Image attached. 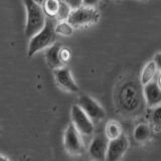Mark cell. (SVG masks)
Segmentation results:
<instances>
[{
  "label": "cell",
  "mask_w": 161,
  "mask_h": 161,
  "mask_svg": "<svg viewBox=\"0 0 161 161\" xmlns=\"http://www.w3.org/2000/svg\"><path fill=\"white\" fill-rule=\"evenodd\" d=\"M119 104L125 111L132 112L140 105V93L133 82H126L121 86L118 94Z\"/></svg>",
  "instance_id": "4"
},
{
  "label": "cell",
  "mask_w": 161,
  "mask_h": 161,
  "mask_svg": "<svg viewBox=\"0 0 161 161\" xmlns=\"http://www.w3.org/2000/svg\"><path fill=\"white\" fill-rule=\"evenodd\" d=\"M78 105L82 108V110L88 115V117L93 122L94 121H97L98 122V121H101L105 118L106 112L104 108L95 99H93L88 95L80 96Z\"/></svg>",
  "instance_id": "8"
},
{
  "label": "cell",
  "mask_w": 161,
  "mask_h": 161,
  "mask_svg": "<svg viewBox=\"0 0 161 161\" xmlns=\"http://www.w3.org/2000/svg\"><path fill=\"white\" fill-rule=\"evenodd\" d=\"M62 1L67 3L72 9H75V8H78L80 6H82V0H62Z\"/></svg>",
  "instance_id": "21"
},
{
  "label": "cell",
  "mask_w": 161,
  "mask_h": 161,
  "mask_svg": "<svg viewBox=\"0 0 161 161\" xmlns=\"http://www.w3.org/2000/svg\"><path fill=\"white\" fill-rule=\"evenodd\" d=\"M157 67L154 63V60H149V62L146 64L143 69H142V72H141L140 75V83L142 86L147 85L148 83L152 82L154 80V77L156 73H157Z\"/></svg>",
  "instance_id": "13"
},
{
  "label": "cell",
  "mask_w": 161,
  "mask_h": 161,
  "mask_svg": "<svg viewBox=\"0 0 161 161\" xmlns=\"http://www.w3.org/2000/svg\"><path fill=\"white\" fill-rule=\"evenodd\" d=\"M59 2L60 0H45L42 5L44 13L48 15L49 17L57 16L58 10L59 7Z\"/></svg>",
  "instance_id": "16"
},
{
  "label": "cell",
  "mask_w": 161,
  "mask_h": 161,
  "mask_svg": "<svg viewBox=\"0 0 161 161\" xmlns=\"http://www.w3.org/2000/svg\"><path fill=\"white\" fill-rule=\"evenodd\" d=\"M55 24L52 19L45 20L44 26L30 37L28 45V57H32L40 50L49 47L50 45L57 42L58 34L55 32Z\"/></svg>",
  "instance_id": "1"
},
{
  "label": "cell",
  "mask_w": 161,
  "mask_h": 161,
  "mask_svg": "<svg viewBox=\"0 0 161 161\" xmlns=\"http://www.w3.org/2000/svg\"><path fill=\"white\" fill-rule=\"evenodd\" d=\"M64 146L65 151L72 156H80L84 153V142L80 132L73 124H69L64 131Z\"/></svg>",
  "instance_id": "5"
},
{
  "label": "cell",
  "mask_w": 161,
  "mask_h": 161,
  "mask_svg": "<svg viewBox=\"0 0 161 161\" xmlns=\"http://www.w3.org/2000/svg\"><path fill=\"white\" fill-rule=\"evenodd\" d=\"M152 123L155 127H161V104L157 107L153 108Z\"/></svg>",
  "instance_id": "19"
},
{
  "label": "cell",
  "mask_w": 161,
  "mask_h": 161,
  "mask_svg": "<svg viewBox=\"0 0 161 161\" xmlns=\"http://www.w3.org/2000/svg\"><path fill=\"white\" fill-rule=\"evenodd\" d=\"M53 75H54L55 82H57L59 88H62L63 90L69 93L79 92L78 85L75 84L72 74H70V72L67 68L62 67L53 69Z\"/></svg>",
  "instance_id": "9"
},
{
  "label": "cell",
  "mask_w": 161,
  "mask_h": 161,
  "mask_svg": "<svg viewBox=\"0 0 161 161\" xmlns=\"http://www.w3.org/2000/svg\"><path fill=\"white\" fill-rule=\"evenodd\" d=\"M123 134V129L121 124L118 121L110 120L109 122L106 124L105 127V136L108 140H113L120 137Z\"/></svg>",
  "instance_id": "14"
},
{
  "label": "cell",
  "mask_w": 161,
  "mask_h": 161,
  "mask_svg": "<svg viewBox=\"0 0 161 161\" xmlns=\"http://www.w3.org/2000/svg\"><path fill=\"white\" fill-rule=\"evenodd\" d=\"M60 58H62L64 64L68 63L70 59V50L67 47H62V48H60Z\"/></svg>",
  "instance_id": "20"
},
{
  "label": "cell",
  "mask_w": 161,
  "mask_h": 161,
  "mask_svg": "<svg viewBox=\"0 0 161 161\" xmlns=\"http://www.w3.org/2000/svg\"><path fill=\"white\" fill-rule=\"evenodd\" d=\"M100 20V13L94 7L80 6L72 9L67 21L73 27H80L97 23Z\"/></svg>",
  "instance_id": "3"
},
{
  "label": "cell",
  "mask_w": 161,
  "mask_h": 161,
  "mask_svg": "<svg viewBox=\"0 0 161 161\" xmlns=\"http://www.w3.org/2000/svg\"><path fill=\"white\" fill-rule=\"evenodd\" d=\"M70 117H72V124L80 135L90 136L94 133L93 121L88 117V115L84 112L78 104L72 107Z\"/></svg>",
  "instance_id": "6"
},
{
  "label": "cell",
  "mask_w": 161,
  "mask_h": 161,
  "mask_svg": "<svg viewBox=\"0 0 161 161\" xmlns=\"http://www.w3.org/2000/svg\"><path fill=\"white\" fill-rule=\"evenodd\" d=\"M150 135H151V129L146 123L138 124L133 131L134 139L139 143L146 142L150 138Z\"/></svg>",
  "instance_id": "15"
},
{
  "label": "cell",
  "mask_w": 161,
  "mask_h": 161,
  "mask_svg": "<svg viewBox=\"0 0 161 161\" xmlns=\"http://www.w3.org/2000/svg\"><path fill=\"white\" fill-rule=\"evenodd\" d=\"M70 11H72V8H70L65 2L60 0L59 7L58 10V13H57V17L60 20V21H65V20L68 19Z\"/></svg>",
  "instance_id": "18"
},
{
  "label": "cell",
  "mask_w": 161,
  "mask_h": 161,
  "mask_svg": "<svg viewBox=\"0 0 161 161\" xmlns=\"http://www.w3.org/2000/svg\"><path fill=\"white\" fill-rule=\"evenodd\" d=\"M0 161H7V160L5 159V158L3 157V156H1V155H0Z\"/></svg>",
  "instance_id": "26"
},
{
  "label": "cell",
  "mask_w": 161,
  "mask_h": 161,
  "mask_svg": "<svg viewBox=\"0 0 161 161\" xmlns=\"http://www.w3.org/2000/svg\"><path fill=\"white\" fill-rule=\"evenodd\" d=\"M26 9V24L25 34L27 37H32L45 24V13L42 5L35 3L33 0H23Z\"/></svg>",
  "instance_id": "2"
},
{
  "label": "cell",
  "mask_w": 161,
  "mask_h": 161,
  "mask_svg": "<svg viewBox=\"0 0 161 161\" xmlns=\"http://www.w3.org/2000/svg\"><path fill=\"white\" fill-rule=\"evenodd\" d=\"M143 96L146 104L150 108H155L161 104V88L156 80L143 86Z\"/></svg>",
  "instance_id": "11"
},
{
  "label": "cell",
  "mask_w": 161,
  "mask_h": 161,
  "mask_svg": "<svg viewBox=\"0 0 161 161\" xmlns=\"http://www.w3.org/2000/svg\"><path fill=\"white\" fill-rule=\"evenodd\" d=\"M33 1H34L35 3H36V4H38V5H42V6L45 0H33Z\"/></svg>",
  "instance_id": "24"
},
{
  "label": "cell",
  "mask_w": 161,
  "mask_h": 161,
  "mask_svg": "<svg viewBox=\"0 0 161 161\" xmlns=\"http://www.w3.org/2000/svg\"><path fill=\"white\" fill-rule=\"evenodd\" d=\"M100 0H82V5L87 7H95Z\"/></svg>",
  "instance_id": "22"
},
{
  "label": "cell",
  "mask_w": 161,
  "mask_h": 161,
  "mask_svg": "<svg viewBox=\"0 0 161 161\" xmlns=\"http://www.w3.org/2000/svg\"><path fill=\"white\" fill-rule=\"evenodd\" d=\"M109 140L105 135L95 137L89 146V155L93 161H106Z\"/></svg>",
  "instance_id": "10"
},
{
  "label": "cell",
  "mask_w": 161,
  "mask_h": 161,
  "mask_svg": "<svg viewBox=\"0 0 161 161\" xmlns=\"http://www.w3.org/2000/svg\"><path fill=\"white\" fill-rule=\"evenodd\" d=\"M153 60L157 67V69H159L161 72V53H158L155 54V57L153 58Z\"/></svg>",
  "instance_id": "23"
},
{
  "label": "cell",
  "mask_w": 161,
  "mask_h": 161,
  "mask_svg": "<svg viewBox=\"0 0 161 161\" xmlns=\"http://www.w3.org/2000/svg\"><path fill=\"white\" fill-rule=\"evenodd\" d=\"M60 48H62V44L58 42H55L53 45L47 47V53H45V59L47 63L53 69H58L64 67V62L60 58Z\"/></svg>",
  "instance_id": "12"
},
{
  "label": "cell",
  "mask_w": 161,
  "mask_h": 161,
  "mask_svg": "<svg viewBox=\"0 0 161 161\" xmlns=\"http://www.w3.org/2000/svg\"><path fill=\"white\" fill-rule=\"evenodd\" d=\"M129 140L124 133L120 137L109 140L106 161H121L129 149Z\"/></svg>",
  "instance_id": "7"
},
{
  "label": "cell",
  "mask_w": 161,
  "mask_h": 161,
  "mask_svg": "<svg viewBox=\"0 0 161 161\" xmlns=\"http://www.w3.org/2000/svg\"><path fill=\"white\" fill-rule=\"evenodd\" d=\"M55 32L57 34L63 35V36H69L74 32V27L70 25L67 20L65 21H60L58 24L55 25Z\"/></svg>",
  "instance_id": "17"
},
{
  "label": "cell",
  "mask_w": 161,
  "mask_h": 161,
  "mask_svg": "<svg viewBox=\"0 0 161 161\" xmlns=\"http://www.w3.org/2000/svg\"><path fill=\"white\" fill-rule=\"evenodd\" d=\"M157 84H158V86L161 88V73H160V75H159V77H158V80H157Z\"/></svg>",
  "instance_id": "25"
}]
</instances>
